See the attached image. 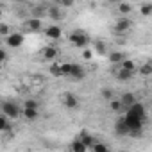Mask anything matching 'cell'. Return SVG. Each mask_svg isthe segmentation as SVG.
<instances>
[{"mask_svg":"<svg viewBox=\"0 0 152 152\" xmlns=\"http://www.w3.org/2000/svg\"><path fill=\"white\" fill-rule=\"evenodd\" d=\"M23 113V107H20L15 100H4L2 102V115L9 120H18Z\"/></svg>","mask_w":152,"mask_h":152,"instance_id":"6da1fadb","label":"cell"},{"mask_svg":"<svg viewBox=\"0 0 152 152\" xmlns=\"http://www.w3.org/2000/svg\"><path fill=\"white\" fill-rule=\"evenodd\" d=\"M68 39H70V43L73 47H79V48H86L88 43H90V36L86 32H83V31H73V32H70Z\"/></svg>","mask_w":152,"mask_h":152,"instance_id":"7a4b0ae2","label":"cell"},{"mask_svg":"<svg viewBox=\"0 0 152 152\" xmlns=\"http://www.w3.org/2000/svg\"><path fill=\"white\" fill-rule=\"evenodd\" d=\"M131 27H132V20L127 18V16H122V18H118V20L115 22L113 32H115V34H125Z\"/></svg>","mask_w":152,"mask_h":152,"instance_id":"3957f363","label":"cell"},{"mask_svg":"<svg viewBox=\"0 0 152 152\" xmlns=\"http://www.w3.org/2000/svg\"><path fill=\"white\" fill-rule=\"evenodd\" d=\"M61 102H63V106L66 109H77L79 107V99L75 97L73 93H64L61 97Z\"/></svg>","mask_w":152,"mask_h":152,"instance_id":"277c9868","label":"cell"},{"mask_svg":"<svg viewBox=\"0 0 152 152\" xmlns=\"http://www.w3.org/2000/svg\"><path fill=\"white\" fill-rule=\"evenodd\" d=\"M115 132H116L118 136H129V134H131V129H129V125H127V122H125V116H120V118L115 122Z\"/></svg>","mask_w":152,"mask_h":152,"instance_id":"5b68a950","label":"cell"},{"mask_svg":"<svg viewBox=\"0 0 152 152\" xmlns=\"http://www.w3.org/2000/svg\"><path fill=\"white\" fill-rule=\"evenodd\" d=\"M84 77H86V70H84L81 64L73 63V64H72V73H70V79H72V81H83Z\"/></svg>","mask_w":152,"mask_h":152,"instance_id":"8992f818","label":"cell"},{"mask_svg":"<svg viewBox=\"0 0 152 152\" xmlns=\"http://www.w3.org/2000/svg\"><path fill=\"white\" fill-rule=\"evenodd\" d=\"M22 43H23V34H20V32H11V36L6 38V45L11 48H18Z\"/></svg>","mask_w":152,"mask_h":152,"instance_id":"52a82bcc","label":"cell"},{"mask_svg":"<svg viewBox=\"0 0 152 152\" xmlns=\"http://www.w3.org/2000/svg\"><path fill=\"white\" fill-rule=\"evenodd\" d=\"M45 36H47L48 39H54V41H57V39H61V36H63V31H61V27H59V25H48V27L45 29Z\"/></svg>","mask_w":152,"mask_h":152,"instance_id":"ba28073f","label":"cell"},{"mask_svg":"<svg viewBox=\"0 0 152 152\" xmlns=\"http://www.w3.org/2000/svg\"><path fill=\"white\" fill-rule=\"evenodd\" d=\"M57 56H59V50H57L56 47H52V45H47V47L41 50V59H43V61H54Z\"/></svg>","mask_w":152,"mask_h":152,"instance_id":"9c48e42d","label":"cell"},{"mask_svg":"<svg viewBox=\"0 0 152 152\" xmlns=\"http://www.w3.org/2000/svg\"><path fill=\"white\" fill-rule=\"evenodd\" d=\"M47 15H48V18L50 20H54V22H61L63 18H64V15H63V9L56 4V6H50L48 9H47Z\"/></svg>","mask_w":152,"mask_h":152,"instance_id":"30bf717a","label":"cell"},{"mask_svg":"<svg viewBox=\"0 0 152 152\" xmlns=\"http://www.w3.org/2000/svg\"><path fill=\"white\" fill-rule=\"evenodd\" d=\"M120 100H122V104H124V107L125 109H129V107H132L138 100H136V95L134 93H131V91H125L122 97H120Z\"/></svg>","mask_w":152,"mask_h":152,"instance_id":"8fae6325","label":"cell"},{"mask_svg":"<svg viewBox=\"0 0 152 152\" xmlns=\"http://www.w3.org/2000/svg\"><path fill=\"white\" fill-rule=\"evenodd\" d=\"M127 113H131V115H134V116H138V118H141V120H147V113H145V107H143L140 102H136L132 107H129V109H127Z\"/></svg>","mask_w":152,"mask_h":152,"instance_id":"7c38bea8","label":"cell"},{"mask_svg":"<svg viewBox=\"0 0 152 152\" xmlns=\"http://www.w3.org/2000/svg\"><path fill=\"white\" fill-rule=\"evenodd\" d=\"M25 27H27L29 31H32V32H38V31L43 29V22L38 20V18H32V16H31V18L25 22Z\"/></svg>","mask_w":152,"mask_h":152,"instance_id":"4fadbf2b","label":"cell"},{"mask_svg":"<svg viewBox=\"0 0 152 152\" xmlns=\"http://www.w3.org/2000/svg\"><path fill=\"white\" fill-rule=\"evenodd\" d=\"M79 140H81V141H83L88 148H93V147L97 145V140H95L90 132H86V131H83V132L79 134Z\"/></svg>","mask_w":152,"mask_h":152,"instance_id":"5bb4252c","label":"cell"},{"mask_svg":"<svg viewBox=\"0 0 152 152\" xmlns=\"http://www.w3.org/2000/svg\"><path fill=\"white\" fill-rule=\"evenodd\" d=\"M132 72H127V70H122V68H118L116 72H115V77L120 81V83H127V81H131L132 79Z\"/></svg>","mask_w":152,"mask_h":152,"instance_id":"9a60e30c","label":"cell"},{"mask_svg":"<svg viewBox=\"0 0 152 152\" xmlns=\"http://www.w3.org/2000/svg\"><path fill=\"white\" fill-rule=\"evenodd\" d=\"M70 150H72V152H88V147H86L79 138H75V140L70 143Z\"/></svg>","mask_w":152,"mask_h":152,"instance_id":"2e32d148","label":"cell"},{"mask_svg":"<svg viewBox=\"0 0 152 152\" xmlns=\"http://www.w3.org/2000/svg\"><path fill=\"white\" fill-rule=\"evenodd\" d=\"M125 59L127 57H125L124 52H111L109 54V63H113V64H122Z\"/></svg>","mask_w":152,"mask_h":152,"instance_id":"e0dca14e","label":"cell"},{"mask_svg":"<svg viewBox=\"0 0 152 152\" xmlns=\"http://www.w3.org/2000/svg\"><path fill=\"white\" fill-rule=\"evenodd\" d=\"M22 116H23L27 122H34V120L39 116V111H38V109H27V107H23V113H22Z\"/></svg>","mask_w":152,"mask_h":152,"instance_id":"ac0fdd59","label":"cell"},{"mask_svg":"<svg viewBox=\"0 0 152 152\" xmlns=\"http://www.w3.org/2000/svg\"><path fill=\"white\" fill-rule=\"evenodd\" d=\"M100 97H102L104 100L111 102V100L115 99V91H113V88H109V86H104V88H100Z\"/></svg>","mask_w":152,"mask_h":152,"instance_id":"d6986e66","label":"cell"},{"mask_svg":"<svg viewBox=\"0 0 152 152\" xmlns=\"http://www.w3.org/2000/svg\"><path fill=\"white\" fill-rule=\"evenodd\" d=\"M116 9H118L120 15H131L134 7H132V4H129V2H120V4L116 6Z\"/></svg>","mask_w":152,"mask_h":152,"instance_id":"ffe728a7","label":"cell"},{"mask_svg":"<svg viewBox=\"0 0 152 152\" xmlns=\"http://www.w3.org/2000/svg\"><path fill=\"white\" fill-rule=\"evenodd\" d=\"M93 50H95V54H99V56H106V54H107L106 43H104V41H100V39L93 43Z\"/></svg>","mask_w":152,"mask_h":152,"instance_id":"44dd1931","label":"cell"},{"mask_svg":"<svg viewBox=\"0 0 152 152\" xmlns=\"http://www.w3.org/2000/svg\"><path fill=\"white\" fill-rule=\"evenodd\" d=\"M43 16H47V9H45L43 6H36V7H32V18L41 20Z\"/></svg>","mask_w":152,"mask_h":152,"instance_id":"7402d4cb","label":"cell"},{"mask_svg":"<svg viewBox=\"0 0 152 152\" xmlns=\"http://www.w3.org/2000/svg\"><path fill=\"white\" fill-rule=\"evenodd\" d=\"M0 131L2 132H7V131H11V120L7 118V116H0Z\"/></svg>","mask_w":152,"mask_h":152,"instance_id":"603a6c76","label":"cell"},{"mask_svg":"<svg viewBox=\"0 0 152 152\" xmlns=\"http://www.w3.org/2000/svg\"><path fill=\"white\" fill-rule=\"evenodd\" d=\"M140 75H143V77H150L152 75V63H145L140 66Z\"/></svg>","mask_w":152,"mask_h":152,"instance_id":"cb8c5ba5","label":"cell"},{"mask_svg":"<svg viewBox=\"0 0 152 152\" xmlns=\"http://www.w3.org/2000/svg\"><path fill=\"white\" fill-rule=\"evenodd\" d=\"M120 68H122V70H127V72H132V73L136 72V64H134L132 59H125V61L120 64Z\"/></svg>","mask_w":152,"mask_h":152,"instance_id":"d4e9b609","label":"cell"},{"mask_svg":"<svg viewBox=\"0 0 152 152\" xmlns=\"http://www.w3.org/2000/svg\"><path fill=\"white\" fill-rule=\"evenodd\" d=\"M109 109H111V111H115V113L122 111V109H124V104H122V100H120V99H113V100L109 102Z\"/></svg>","mask_w":152,"mask_h":152,"instance_id":"484cf974","label":"cell"},{"mask_svg":"<svg viewBox=\"0 0 152 152\" xmlns=\"http://www.w3.org/2000/svg\"><path fill=\"white\" fill-rule=\"evenodd\" d=\"M50 73L54 75V77H63V68L59 63H52L50 64Z\"/></svg>","mask_w":152,"mask_h":152,"instance_id":"4316f807","label":"cell"},{"mask_svg":"<svg viewBox=\"0 0 152 152\" xmlns=\"http://www.w3.org/2000/svg\"><path fill=\"white\" fill-rule=\"evenodd\" d=\"M140 13H141L143 16H150V15H152V4H150V2L141 4V6H140Z\"/></svg>","mask_w":152,"mask_h":152,"instance_id":"83f0119b","label":"cell"},{"mask_svg":"<svg viewBox=\"0 0 152 152\" xmlns=\"http://www.w3.org/2000/svg\"><path fill=\"white\" fill-rule=\"evenodd\" d=\"M23 107H27V109H38V107H39V102H38V100L29 99V100H25V102H23Z\"/></svg>","mask_w":152,"mask_h":152,"instance_id":"f1b7e54d","label":"cell"},{"mask_svg":"<svg viewBox=\"0 0 152 152\" xmlns=\"http://www.w3.org/2000/svg\"><path fill=\"white\" fill-rule=\"evenodd\" d=\"M9 25L6 23V22H2V23H0V34H2L4 38H7V36H11V32H9Z\"/></svg>","mask_w":152,"mask_h":152,"instance_id":"f546056e","label":"cell"},{"mask_svg":"<svg viewBox=\"0 0 152 152\" xmlns=\"http://www.w3.org/2000/svg\"><path fill=\"white\" fill-rule=\"evenodd\" d=\"M72 64H73V63H63V64H61V68H63V75L70 77V73H72Z\"/></svg>","mask_w":152,"mask_h":152,"instance_id":"4dcf8cb0","label":"cell"},{"mask_svg":"<svg viewBox=\"0 0 152 152\" xmlns=\"http://www.w3.org/2000/svg\"><path fill=\"white\" fill-rule=\"evenodd\" d=\"M93 152H109V148L104 145V143H100V141H97V145L93 147Z\"/></svg>","mask_w":152,"mask_h":152,"instance_id":"1f68e13d","label":"cell"},{"mask_svg":"<svg viewBox=\"0 0 152 152\" xmlns=\"http://www.w3.org/2000/svg\"><path fill=\"white\" fill-rule=\"evenodd\" d=\"M57 6H59V7H73L75 2H73V0H59Z\"/></svg>","mask_w":152,"mask_h":152,"instance_id":"d6a6232c","label":"cell"},{"mask_svg":"<svg viewBox=\"0 0 152 152\" xmlns=\"http://www.w3.org/2000/svg\"><path fill=\"white\" fill-rule=\"evenodd\" d=\"M83 57H84L86 61H90V59L93 57V50H91V48H84V50H83Z\"/></svg>","mask_w":152,"mask_h":152,"instance_id":"836d02e7","label":"cell"},{"mask_svg":"<svg viewBox=\"0 0 152 152\" xmlns=\"http://www.w3.org/2000/svg\"><path fill=\"white\" fill-rule=\"evenodd\" d=\"M0 61H2V63L7 61V48H6V47L0 48Z\"/></svg>","mask_w":152,"mask_h":152,"instance_id":"e575fe53","label":"cell"}]
</instances>
